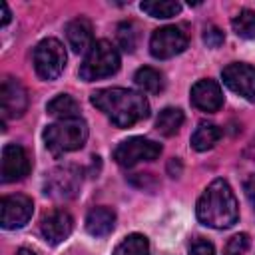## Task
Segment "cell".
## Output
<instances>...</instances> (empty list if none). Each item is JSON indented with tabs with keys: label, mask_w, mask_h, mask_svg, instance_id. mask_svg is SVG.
<instances>
[{
	"label": "cell",
	"mask_w": 255,
	"mask_h": 255,
	"mask_svg": "<svg viewBox=\"0 0 255 255\" xmlns=\"http://www.w3.org/2000/svg\"><path fill=\"white\" fill-rule=\"evenodd\" d=\"M92 104L104 112L116 128H131L149 116V104L143 94L126 88H104L92 94Z\"/></svg>",
	"instance_id": "6da1fadb"
},
{
	"label": "cell",
	"mask_w": 255,
	"mask_h": 255,
	"mask_svg": "<svg viewBox=\"0 0 255 255\" xmlns=\"http://www.w3.org/2000/svg\"><path fill=\"white\" fill-rule=\"evenodd\" d=\"M197 219L213 229H227L239 219V207L233 189L225 179H213L197 201Z\"/></svg>",
	"instance_id": "7a4b0ae2"
},
{
	"label": "cell",
	"mask_w": 255,
	"mask_h": 255,
	"mask_svg": "<svg viewBox=\"0 0 255 255\" xmlns=\"http://www.w3.org/2000/svg\"><path fill=\"white\" fill-rule=\"evenodd\" d=\"M88 139V126L82 118L58 120L44 129V143L52 155H64L84 147Z\"/></svg>",
	"instance_id": "3957f363"
},
{
	"label": "cell",
	"mask_w": 255,
	"mask_h": 255,
	"mask_svg": "<svg viewBox=\"0 0 255 255\" xmlns=\"http://www.w3.org/2000/svg\"><path fill=\"white\" fill-rule=\"evenodd\" d=\"M120 70V54L108 40H96L88 50L82 66L80 78L86 82L110 78Z\"/></svg>",
	"instance_id": "277c9868"
},
{
	"label": "cell",
	"mask_w": 255,
	"mask_h": 255,
	"mask_svg": "<svg viewBox=\"0 0 255 255\" xmlns=\"http://www.w3.org/2000/svg\"><path fill=\"white\" fill-rule=\"evenodd\" d=\"M34 68L42 80H56L66 68V50L60 40L44 38L34 48Z\"/></svg>",
	"instance_id": "5b68a950"
},
{
	"label": "cell",
	"mask_w": 255,
	"mask_h": 255,
	"mask_svg": "<svg viewBox=\"0 0 255 255\" xmlns=\"http://www.w3.org/2000/svg\"><path fill=\"white\" fill-rule=\"evenodd\" d=\"M159 153L161 145L157 141H151L147 137H129L114 149V159L124 167H131L139 161H153L159 157Z\"/></svg>",
	"instance_id": "8992f818"
},
{
	"label": "cell",
	"mask_w": 255,
	"mask_h": 255,
	"mask_svg": "<svg viewBox=\"0 0 255 255\" xmlns=\"http://www.w3.org/2000/svg\"><path fill=\"white\" fill-rule=\"evenodd\" d=\"M185 48H187V36L177 26L157 28L149 40V52L153 58H159V60L173 58L181 54Z\"/></svg>",
	"instance_id": "52a82bcc"
},
{
	"label": "cell",
	"mask_w": 255,
	"mask_h": 255,
	"mask_svg": "<svg viewBox=\"0 0 255 255\" xmlns=\"http://www.w3.org/2000/svg\"><path fill=\"white\" fill-rule=\"evenodd\" d=\"M28 110V92L16 78H4L0 86V112L4 120L22 118Z\"/></svg>",
	"instance_id": "ba28073f"
},
{
	"label": "cell",
	"mask_w": 255,
	"mask_h": 255,
	"mask_svg": "<svg viewBox=\"0 0 255 255\" xmlns=\"http://www.w3.org/2000/svg\"><path fill=\"white\" fill-rule=\"evenodd\" d=\"M80 183H82L80 169L74 165H64V167L54 169L48 175L44 193L50 197H56V199H70L78 193Z\"/></svg>",
	"instance_id": "9c48e42d"
},
{
	"label": "cell",
	"mask_w": 255,
	"mask_h": 255,
	"mask_svg": "<svg viewBox=\"0 0 255 255\" xmlns=\"http://www.w3.org/2000/svg\"><path fill=\"white\" fill-rule=\"evenodd\" d=\"M221 78L231 92L239 94L249 102H255V68L253 66L243 62H233L223 68Z\"/></svg>",
	"instance_id": "30bf717a"
},
{
	"label": "cell",
	"mask_w": 255,
	"mask_h": 255,
	"mask_svg": "<svg viewBox=\"0 0 255 255\" xmlns=\"http://www.w3.org/2000/svg\"><path fill=\"white\" fill-rule=\"evenodd\" d=\"M2 209V227L4 229H18L24 227L34 211V203L28 195L14 193V195H4L0 201Z\"/></svg>",
	"instance_id": "8fae6325"
},
{
	"label": "cell",
	"mask_w": 255,
	"mask_h": 255,
	"mask_svg": "<svg viewBox=\"0 0 255 255\" xmlns=\"http://www.w3.org/2000/svg\"><path fill=\"white\" fill-rule=\"evenodd\" d=\"M30 173V157L18 143H6L2 149V181H20Z\"/></svg>",
	"instance_id": "7c38bea8"
},
{
	"label": "cell",
	"mask_w": 255,
	"mask_h": 255,
	"mask_svg": "<svg viewBox=\"0 0 255 255\" xmlns=\"http://www.w3.org/2000/svg\"><path fill=\"white\" fill-rule=\"evenodd\" d=\"M72 229H74V219L64 209H54L46 213L40 223V233L50 245H58L64 239H68Z\"/></svg>",
	"instance_id": "4fadbf2b"
},
{
	"label": "cell",
	"mask_w": 255,
	"mask_h": 255,
	"mask_svg": "<svg viewBox=\"0 0 255 255\" xmlns=\"http://www.w3.org/2000/svg\"><path fill=\"white\" fill-rule=\"evenodd\" d=\"M191 104L201 112H217L223 106V92L213 80H199L191 86Z\"/></svg>",
	"instance_id": "5bb4252c"
},
{
	"label": "cell",
	"mask_w": 255,
	"mask_h": 255,
	"mask_svg": "<svg viewBox=\"0 0 255 255\" xmlns=\"http://www.w3.org/2000/svg\"><path fill=\"white\" fill-rule=\"evenodd\" d=\"M66 38H68V44L70 48L76 52V54H82L92 48L94 44V34H92V24L90 20L86 18H74L72 22H68L66 26Z\"/></svg>",
	"instance_id": "9a60e30c"
},
{
	"label": "cell",
	"mask_w": 255,
	"mask_h": 255,
	"mask_svg": "<svg viewBox=\"0 0 255 255\" xmlns=\"http://www.w3.org/2000/svg\"><path fill=\"white\" fill-rule=\"evenodd\" d=\"M116 227V213L110 207H94L86 215V231L94 237H106Z\"/></svg>",
	"instance_id": "2e32d148"
},
{
	"label": "cell",
	"mask_w": 255,
	"mask_h": 255,
	"mask_svg": "<svg viewBox=\"0 0 255 255\" xmlns=\"http://www.w3.org/2000/svg\"><path fill=\"white\" fill-rule=\"evenodd\" d=\"M221 135L223 131L215 124H199L191 135V147L195 151H207L221 139Z\"/></svg>",
	"instance_id": "e0dca14e"
},
{
	"label": "cell",
	"mask_w": 255,
	"mask_h": 255,
	"mask_svg": "<svg viewBox=\"0 0 255 255\" xmlns=\"http://www.w3.org/2000/svg\"><path fill=\"white\" fill-rule=\"evenodd\" d=\"M48 114L58 118V120H72V118H80V104L68 96V94H60L56 96L52 102H48Z\"/></svg>",
	"instance_id": "ac0fdd59"
},
{
	"label": "cell",
	"mask_w": 255,
	"mask_h": 255,
	"mask_svg": "<svg viewBox=\"0 0 255 255\" xmlns=\"http://www.w3.org/2000/svg\"><path fill=\"white\" fill-rule=\"evenodd\" d=\"M183 126V112L179 108H165L159 112L157 120H155V128L159 133L163 135H175L179 131V128Z\"/></svg>",
	"instance_id": "d6986e66"
},
{
	"label": "cell",
	"mask_w": 255,
	"mask_h": 255,
	"mask_svg": "<svg viewBox=\"0 0 255 255\" xmlns=\"http://www.w3.org/2000/svg\"><path fill=\"white\" fill-rule=\"evenodd\" d=\"M133 80H135V84H137L143 92H147V94H157V92L163 90V76H161L155 68H149V66L139 68V70L135 72Z\"/></svg>",
	"instance_id": "ffe728a7"
},
{
	"label": "cell",
	"mask_w": 255,
	"mask_h": 255,
	"mask_svg": "<svg viewBox=\"0 0 255 255\" xmlns=\"http://www.w3.org/2000/svg\"><path fill=\"white\" fill-rule=\"evenodd\" d=\"M141 12H145L151 18H171L181 12V4L173 0H151V2H141L139 4Z\"/></svg>",
	"instance_id": "44dd1931"
},
{
	"label": "cell",
	"mask_w": 255,
	"mask_h": 255,
	"mask_svg": "<svg viewBox=\"0 0 255 255\" xmlns=\"http://www.w3.org/2000/svg\"><path fill=\"white\" fill-rule=\"evenodd\" d=\"M114 255H149L147 237L141 233H131L114 249Z\"/></svg>",
	"instance_id": "7402d4cb"
},
{
	"label": "cell",
	"mask_w": 255,
	"mask_h": 255,
	"mask_svg": "<svg viewBox=\"0 0 255 255\" xmlns=\"http://www.w3.org/2000/svg\"><path fill=\"white\" fill-rule=\"evenodd\" d=\"M233 32L241 38H247V40H255V12L253 10H241L233 22Z\"/></svg>",
	"instance_id": "603a6c76"
},
{
	"label": "cell",
	"mask_w": 255,
	"mask_h": 255,
	"mask_svg": "<svg viewBox=\"0 0 255 255\" xmlns=\"http://www.w3.org/2000/svg\"><path fill=\"white\" fill-rule=\"evenodd\" d=\"M118 44L124 52H133L137 46V28L133 22H122L118 26Z\"/></svg>",
	"instance_id": "cb8c5ba5"
},
{
	"label": "cell",
	"mask_w": 255,
	"mask_h": 255,
	"mask_svg": "<svg viewBox=\"0 0 255 255\" xmlns=\"http://www.w3.org/2000/svg\"><path fill=\"white\" fill-rule=\"evenodd\" d=\"M247 247H249V235L247 233H237L227 241V245L223 249V255H245Z\"/></svg>",
	"instance_id": "d4e9b609"
},
{
	"label": "cell",
	"mask_w": 255,
	"mask_h": 255,
	"mask_svg": "<svg viewBox=\"0 0 255 255\" xmlns=\"http://www.w3.org/2000/svg\"><path fill=\"white\" fill-rule=\"evenodd\" d=\"M189 255H215V247L207 239L199 237L189 245Z\"/></svg>",
	"instance_id": "484cf974"
},
{
	"label": "cell",
	"mask_w": 255,
	"mask_h": 255,
	"mask_svg": "<svg viewBox=\"0 0 255 255\" xmlns=\"http://www.w3.org/2000/svg\"><path fill=\"white\" fill-rule=\"evenodd\" d=\"M223 40H225L223 32H221L219 28H215V26H211V28H207V30L203 32V42H205L209 48H219V46L223 44Z\"/></svg>",
	"instance_id": "4316f807"
},
{
	"label": "cell",
	"mask_w": 255,
	"mask_h": 255,
	"mask_svg": "<svg viewBox=\"0 0 255 255\" xmlns=\"http://www.w3.org/2000/svg\"><path fill=\"white\" fill-rule=\"evenodd\" d=\"M245 195H247V199H249V203L253 205V211H255V173L249 175L247 181H245Z\"/></svg>",
	"instance_id": "83f0119b"
},
{
	"label": "cell",
	"mask_w": 255,
	"mask_h": 255,
	"mask_svg": "<svg viewBox=\"0 0 255 255\" xmlns=\"http://www.w3.org/2000/svg\"><path fill=\"white\" fill-rule=\"evenodd\" d=\"M0 8H2V26H6V24L10 22V10H8V4L2 2Z\"/></svg>",
	"instance_id": "f1b7e54d"
},
{
	"label": "cell",
	"mask_w": 255,
	"mask_h": 255,
	"mask_svg": "<svg viewBox=\"0 0 255 255\" xmlns=\"http://www.w3.org/2000/svg\"><path fill=\"white\" fill-rule=\"evenodd\" d=\"M14 255H36V253H34L32 249H26V247H22V249H18Z\"/></svg>",
	"instance_id": "f546056e"
}]
</instances>
